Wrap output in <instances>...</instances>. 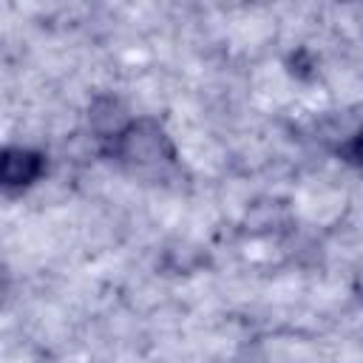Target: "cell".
Instances as JSON below:
<instances>
[{
	"instance_id": "obj_1",
	"label": "cell",
	"mask_w": 363,
	"mask_h": 363,
	"mask_svg": "<svg viewBox=\"0 0 363 363\" xmlns=\"http://www.w3.org/2000/svg\"><path fill=\"white\" fill-rule=\"evenodd\" d=\"M40 173V156L28 150H6L0 156V184L3 187H23Z\"/></svg>"
}]
</instances>
